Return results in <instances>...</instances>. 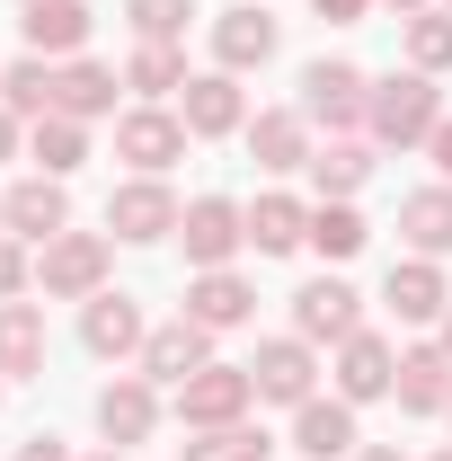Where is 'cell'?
<instances>
[{
	"instance_id": "cell-1",
	"label": "cell",
	"mask_w": 452,
	"mask_h": 461,
	"mask_svg": "<svg viewBox=\"0 0 452 461\" xmlns=\"http://www.w3.org/2000/svg\"><path fill=\"white\" fill-rule=\"evenodd\" d=\"M426 124H435V89H426V80H391V89H382V133L408 142V133H426Z\"/></svg>"
},
{
	"instance_id": "cell-2",
	"label": "cell",
	"mask_w": 452,
	"mask_h": 461,
	"mask_svg": "<svg viewBox=\"0 0 452 461\" xmlns=\"http://www.w3.org/2000/svg\"><path fill=\"white\" fill-rule=\"evenodd\" d=\"M249 382H258L267 400H302V391H311V355H302V346H267Z\"/></svg>"
},
{
	"instance_id": "cell-3",
	"label": "cell",
	"mask_w": 452,
	"mask_h": 461,
	"mask_svg": "<svg viewBox=\"0 0 452 461\" xmlns=\"http://www.w3.org/2000/svg\"><path fill=\"white\" fill-rule=\"evenodd\" d=\"M107 222L124 230V240H160V230H169V195H160V186H124Z\"/></svg>"
},
{
	"instance_id": "cell-4",
	"label": "cell",
	"mask_w": 452,
	"mask_h": 461,
	"mask_svg": "<svg viewBox=\"0 0 452 461\" xmlns=\"http://www.w3.org/2000/svg\"><path fill=\"white\" fill-rule=\"evenodd\" d=\"M142 364H151L160 382H186V373L204 364V329H160V338L142 346Z\"/></svg>"
},
{
	"instance_id": "cell-5",
	"label": "cell",
	"mask_w": 452,
	"mask_h": 461,
	"mask_svg": "<svg viewBox=\"0 0 452 461\" xmlns=\"http://www.w3.org/2000/svg\"><path fill=\"white\" fill-rule=\"evenodd\" d=\"M80 36H89L80 0H27V45H80Z\"/></svg>"
},
{
	"instance_id": "cell-6",
	"label": "cell",
	"mask_w": 452,
	"mask_h": 461,
	"mask_svg": "<svg viewBox=\"0 0 452 461\" xmlns=\"http://www.w3.org/2000/svg\"><path fill=\"white\" fill-rule=\"evenodd\" d=\"M302 329H311V338H346V329H355V293L346 285H311L302 293Z\"/></svg>"
},
{
	"instance_id": "cell-7",
	"label": "cell",
	"mask_w": 452,
	"mask_h": 461,
	"mask_svg": "<svg viewBox=\"0 0 452 461\" xmlns=\"http://www.w3.org/2000/svg\"><path fill=\"white\" fill-rule=\"evenodd\" d=\"M231 240H240V213H231L222 195L186 213V249H195V258H231Z\"/></svg>"
},
{
	"instance_id": "cell-8",
	"label": "cell",
	"mask_w": 452,
	"mask_h": 461,
	"mask_svg": "<svg viewBox=\"0 0 452 461\" xmlns=\"http://www.w3.org/2000/svg\"><path fill=\"white\" fill-rule=\"evenodd\" d=\"M231 320H249V293L231 285V276H204L195 285V329H231Z\"/></svg>"
},
{
	"instance_id": "cell-9",
	"label": "cell",
	"mask_w": 452,
	"mask_h": 461,
	"mask_svg": "<svg viewBox=\"0 0 452 461\" xmlns=\"http://www.w3.org/2000/svg\"><path fill=\"white\" fill-rule=\"evenodd\" d=\"M240 400H249V373H204V382H186V417H231Z\"/></svg>"
},
{
	"instance_id": "cell-10",
	"label": "cell",
	"mask_w": 452,
	"mask_h": 461,
	"mask_svg": "<svg viewBox=\"0 0 452 461\" xmlns=\"http://www.w3.org/2000/svg\"><path fill=\"white\" fill-rule=\"evenodd\" d=\"M133 338H142V320H133V302H124V293H107V302L89 311V346H98V355H115V346H133Z\"/></svg>"
},
{
	"instance_id": "cell-11",
	"label": "cell",
	"mask_w": 452,
	"mask_h": 461,
	"mask_svg": "<svg viewBox=\"0 0 452 461\" xmlns=\"http://www.w3.org/2000/svg\"><path fill=\"white\" fill-rule=\"evenodd\" d=\"M338 382H346V400H373V391L391 382V355H382L373 338H355V346H346V373H338Z\"/></svg>"
},
{
	"instance_id": "cell-12",
	"label": "cell",
	"mask_w": 452,
	"mask_h": 461,
	"mask_svg": "<svg viewBox=\"0 0 452 461\" xmlns=\"http://www.w3.org/2000/svg\"><path fill=\"white\" fill-rule=\"evenodd\" d=\"M124 151H133L142 169H160V160H177V124L169 115H133V124H124Z\"/></svg>"
},
{
	"instance_id": "cell-13",
	"label": "cell",
	"mask_w": 452,
	"mask_h": 461,
	"mask_svg": "<svg viewBox=\"0 0 452 461\" xmlns=\"http://www.w3.org/2000/svg\"><path fill=\"white\" fill-rule=\"evenodd\" d=\"M45 285H62V293L98 285V240H62L54 258H45Z\"/></svg>"
},
{
	"instance_id": "cell-14",
	"label": "cell",
	"mask_w": 452,
	"mask_h": 461,
	"mask_svg": "<svg viewBox=\"0 0 452 461\" xmlns=\"http://www.w3.org/2000/svg\"><path fill=\"white\" fill-rule=\"evenodd\" d=\"M346 444H355V417H346V408H302V453H346Z\"/></svg>"
},
{
	"instance_id": "cell-15",
	"label": "cell",
	"mask_w": 452,
	"mask_h": 461,
	"mask_svg": "<svg viewBox=\"0 0 452 461\" xmlns=\"http://www.w3.org/2000/svg\"><path fill=\"white\" fill-rule=\"evenodd\" d=\"M107 98H115V80H107V71H89V62H80V71H62V80H54V107H71V115H98Z\"/></svg>"
},
{
	"instance_id": "cell-16",
	"label": "cell",
	"mask_w": 452,
	"mask_h": 461,
	"mask_svg": "<svg viewBox=\"0 0 452 461\" xmlns=\"http://www.w3.org/2000/svg\"><path fill=\"white\" fill-rule=\"evenodd\" d=\"M9 222L27 230V240H45V230H62V195L54 186H18L9 195Z\"/></svg>"
},
{
	"instance_id": "cell-17",
	"label": "cell",
	"mask_w": 452,
	"mask_h": 461,
	"mask_svg": "<svg viewBox=\"0 0 452 461\" xmlns=\"http://www.w3.org/2000/svg\"><path fill=\"white\" fill-rule=\"evenodd\" d=\"M302 89H311V107H320V115H355V89H364V80H355L346 62H320Z\"/></svg>"
},
{
	"instance_id": "cell-18",
	"label": "cell",
	"mask_w": 452,
	"mask_h": 461,
	"mask_svg": "<svg viewBox=\"0 0 452 461\" xmlns=\"http://www.w3.org/2000/svg\"><path fill=\"white\" fill-rule=\"evenodd\" d=\"M408 240L417 249H452V195H417L408 204Z\"/></svg>"
},
{
	"instance_id": "cell-19",
	"label": "cell",
	"mask_w": 452,
	"mask_h": 461,
	"mask_svg": "<svg viewBox=\"0 0 452 461\" xmlns=\"http://www.w3.org/2000/svg\"><path fill=\"white\" fill-rule=\"evenodd\" d=\"M231 115H240V98H231V80H195V98H186V124H204V133H222Z\"/></svg>"
},
{
	"instance_id": "cell-20",
	"label": "cell",
	"mask_w": 452,
	"mask_h": 461,
	"mask_svg": "<svg viewBox=\"0 0 452 461\" xmlns=\"http://www.w3.org/2000/svg\"><path fill=\"white\" fill-rule=\"evenodd\" d=\"M249 240H258V249H293V240H302V213H293V204H258V213H249Z\"/></svg>"
},
{
	"instance_id": "cell-21",
	"label": "cell",
	"mask_w": 452,
	"mask_h": 461,
	"mask_svg": "<svg viewBox=\"0 0 452 461\" xmlns=\"http://www.w3.org/2000/svg\"><path fill=\"white\" fill-rule=\"evenodd\" d=\"M267 45H276V27H267L258 9H240V18H231V27H222V54H231V62H258V54H267Z\"/></svg>"
},
{
	"instance_id": "cell-22",
	"label": "cell",
	"mask_w": 452,
	"mask_h": 461,
	"mask_svg": "<svg viewBox=\"0 0 452 461\" xmlns=\"http://www.w3.org/2000/svg\"><path fill=\"white\" fill-rule=\"evenodd\" d=\"M391 302H399V311H408V320H426V311L444 302V285H435L426 267H399V276H391Z\"/></svg>"
},
{
	"instance_id": "cell-23",
	"label": "cell",
	"mask_w": 452,
	"mask_h": 461,
	"mask_svg": "<svg viewBox=\"0 0 452 461\" xmlns=\"http://www.w3.org/2000/svg\"><path fill=\"white\" fill-rule=\"evenodd\" d=\"M98 417H107V435H142V426H151V400H142V391H107Z\"/></svg>"
},
{
	"instance_id": "cell-24",
	"label": "cell",
	"mask_w": 452,
	"mask_h": 461,
	"mask_svg": "<svg viewBox=\"0 0 452 461\" xmlns=\"http://www.w3.org/2000/svg\"><path fill=\"white\" fill-rule=\"evenodd\" d=\"M311 240H320L329 258H355V249H364V222H355V213H320V222H311Z\"/></svg>"
},
{
	"instance_id": "cell-25",
	"label": "cell",
	"mask_w": 452,
	"mask_h": 461,
	"mask_svg": "<svg viewBox=\"0 0 452 461\" xmlns=\"http://www.w3.org/2000/svg\"><path fill=\"white\" fill-rule=\"evenodd\" d=\"M399 391H408V408H435V400H444V355H417Z\"/></svg>"
},
{
	"instance_id": "cell-26",
	"label": "cell",
	"mask_w": 452,
	"mask_h": 461,
	"mask_svg": "<svg viewBox=\"0 0 452 461\" xmlns=\"http://www.w3.org/2000/svg\"><path fill=\"white\" fill-rule=\"evenodd\" d=\"M0 364H9V373H18V364H36V320H27V311H9V320H0Z\"/></svg>"
},
{
	"instance_id": "cell-27",
	"label": "cell",
	"mask_w": 452,
	"mask_h": 461,
	"mask_svg": "<svg viewBox=\"0 0 452 461\" xmlns=\"http://www.w3.org/2000/svg\"><path fill=\"white\" fill-rule=\"evenodd\" d=\"M258 151H267V169H293V151H302L293 115H267V124H258Z\"/></svg>"
},
{
	"instance_id": "cell-28",
	"label": "cell",
	"mask_w": 452,
	"mask_h": 461,
	"mask_svg": "<svg viewBox=\"0 0 452 461\" xmlns=\"http://www.w3.org/2000/svg\"><path fill=\"white\" fill-rule=\"evenodd\" d=\"M133 18H142V36H177L186 27V0H133Z\"/></svg>"
},
{
	"instance_id": "cell-29",
	"label": "cell",
	"mask_w": 452,
	"mask_h": 461,
	"mask_svg": "<svg viewBox=\"0 0 452 461\" xmlns=\"http://www.w3.org/2000/svg\"><path fill=\"white\" fill-rule=\"evenodd\" d=\"M36 160H45V169H71V160H80V133H71V124H45V133H36Z\"/></svg>"
},
{
	"instance_id": "cell-30",
	"label": "cell",
	"mask_w": 452,
	"mask_h": 461,
	"mask_svg": "<svg viewBox=\"0 0 452 461\" xmlns=\"http://www.w3.org/2000/svg\"><path fill=\"white\" fill-rule=\"evenodd\" d=\"M258 453H267L258 435H213V444H195L186 461H258Z\"/></svg>"
},
{
	"instance_id": "cell-31",
	"label": "cell",
	"mask_w": 452,
	"mask_h": 461,
	"mask_svg": "<svg viewBox=\"0 0 452 461\" xmlns=\"http://www.w3.org/2000/svg\"><path fill=\"white\" fill-rule=\"evenodd\" d=\"M9 98H18V107H54V80L27 62V71H9Z\"/></svg>"
},
{
	"instance_id": "cell-32",
	"label": "cell",
	"mask_w": 452,
	"mask_h": 461,
	"mask_svg": "<svg viewBox=\"0 0 452 461\" xmlns=\"http://www.w3.org/2000/svg\"><path fill=\"white\" fill-rule=\"evenodd\" d=\"M133 80H142V89H169V80H177V54H160V45H151V54L133 62Z\"/></svg>"
},
{
	"instance_id": "cell-33",
	"label": "cell",
	"mask_w": 452,
	"mask_h": 461,
	"mask_svg": "<svg viewBox=\"0 0 452 461\" xmlns=\"http://www.w3.org/2000/svg\"><path fill=\"white\" fill-rule=\"evenodd\" d=\"M452 54V27L444 18H426V27H417V62H444Z\"/></svg>"
},
{
	"instance_id": "cell-34",
	"label": "cell",
	"mask_w": 452,
	"mask_h": 461,
	"mask_svg": "<svg viewBox=\"0 0 452 461\" xmlns=\"http://www.w3.org/2000/svg\"><path fill=\"white\" fill-rule=\"evenodd\" d=\"M320 177H329V186H355V177H364V160H355V151H329V160H320Z\"/></svg>"
},
{
	"instance_id": "cell-35",
	"label": "cell",
	"mask_w": 452,
	"mask_h": 461,
	"mask_svg": "<svg viewBox=\"0 0 452 461\" xmlns=\"http://www.w3.org/2000/svg\"><path fill=\"white\" fill-rule=\"evenodd\" d=\"M18 285V249H0V293Z\"/></svg>"
},
{
	"instance_id": "cell-36",
	"label": "cell",
	"mask_w": 452,
	"mask_h": 461,
	"mask_svg": "<svg viewBox=\"0 0 452 461\" xmlns=\"http://www.w3.org/2000/svg\"><path fill=\"white\" fill-rule=\"evenodd\" d=\"M320 9H329V18H355V9H364V0H320Z\"/></svg>"
},
{
	"instance_id": "cell-37",
	"label": "cell",
	"mask_w": 452,
	"mask_h": 461,
	"mask_svg": "<svg viewBox=\"0 0 452 461\" xmlns=\"http://www.w3.org/2000/svg\"><path fill=\"white\" fill-rule=\"evenodd\" d=\"M435 160H444V169H452V124H444V133H435Z\"/></svg>"
},
{
	"instance_id": "cell-38",
	"label": "cell",
	"mask_w": 452,
	"mask_h": 461,
	"mask_svg": "<svg viewBox=\"0 0 452 461\" xmlns=\"http://www.w3.org/2000/svg\"><path fill=\"white\" fill-rule=\"evenodd\" d=\"M18 461H62V453H54V444H27V453H18Z\"/></svg>"
},
{
	"instance_id": "cell-39",
	"label": "cell",
	"mask_w": 452,
	"mask_h": 461,
	"mask_svg": "<svg viewBox=\"0 0 452 461\" xmlns=\"http://www.w3.org/2000/svg\"><path fill=\"white\" fill-rule=\"evenodd\" d=\"M0 151H9V124H0Z\"/></svg>"
},
{
	"instance_id": "cell-40",
	"label": "cell",
	"mask_w": 452,
	"mask_h": 461,
	"mask_svg": "<svg viewBox=\"0 0 452 461\" xmlns=\"http://www.w3.org/2000/svg\"><path fill=\"white\" fill-rule=\"evenodd\" d=\"M373 461H391V453H373Z\"/></svg>"
},
{
	"instance_id": "cell-41",
	"label": "cell",
	"mask_w": 452,
	"mask_h": 461,
	"mask_svg": "<svg viewBox=\"0 0 452 461\" xmlns=\"http://www.w3.org/2000/svg\"><path fill=\"white\" fill-rule=\"evenodd\" d=\"M444 461H452V453H444Z\"/></svg>"
}]
</instances>
